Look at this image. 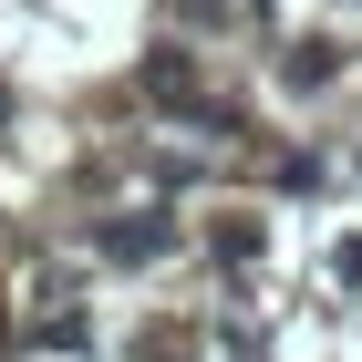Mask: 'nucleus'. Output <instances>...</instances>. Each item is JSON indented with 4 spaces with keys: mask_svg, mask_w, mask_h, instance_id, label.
Masks as SVG:
<instances>
[{
    "mask_svg": "<svg viewBox=\"0 0 362 362\" xmlns=\"http://www.w3.org/2000/svg\"><path fill=\"white\" fill-rule=\"evenodd\" d=\"M145 93H156V104H197V62L187 52H156V62H145ZM197 114L218 124V104H197Z\"/></svg>",
    "mask_w": 362,
    "mask_h": 362,
    "instance_id": "nucleus-1",
    "label": "nucleus"
},
{
    "mask_svg": "<svg viewBox=\"0 0 362 362\" xmlns=\"http://www.w3.org/2000/svg\"><path fill=\"white\" fill-rule=\"evenodd\" d=\"M156 249H166V218H114V228H104V259H124V269L156 259Z\"/></svg>",
    "mask_w": 362,
    "mask_h": 362,
    "instance_id": "nucleus-2",
    "label": "nucleus"
},
{
    "mask_svg": "<svg viewBox=\"0 0 362 362\" xmlns=\"http://www.w3.org/2000/svg\"><path fill=\"white\" fill-rule=\"evenodd\" d=\"M0 124H11V83H0Z\"/></svg>",
    "mask_w": 362,
    "mask_h": 362,
    "instance_id": "nucleus-3",
    "label": "nucleus"
}]
</instances>
